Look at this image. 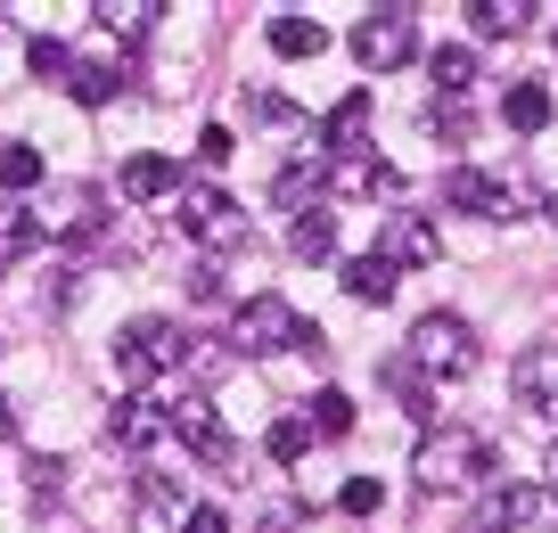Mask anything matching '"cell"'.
<instances>
[{
  "label": "cell",
  "instance_id": "cell-1",
  "mask_svg": "<svg viewBox=\"0 0 558 533\" xmlns=\"http://www.w3.org/2000/svg\"><path fill=\"white\" fill-rule=\"evenodd\" d=\"M230 353H239V362H271V353H329V344H320V328L304 320L296 304H288V295H246L239 312H230Z\"/></svg>",
  "mask_w": 558,
  "mask_h": 533
},
{
  "label": "cell",
  "instance_id": "cell-2",
  "mask_svg": "<svg viewBox=\"0 0 558 533\" xmlns=\"http://www.w3.org/2000/svg\"><path fill=\"white\" fill-rule=\"evenodd\" d=\"M485 476H501V451L485 444V435H469V427H427V444H418V484L427 493H460V484H485Z\"/></svg>",
  "mask_w": 558,
  "mask_h": 533
},
{
  "label": "cell",
  "instance_id": "cell-3",
  "mask_svg": "<svg viewBox=\"0 0 558 533\" xmlns=\"http://www.w3.org/2000/svg\"><path fill=\"white\" fill-rule=\"evenodd\" d=\"M173 222L190 230L197 246H214V255H246V214L230 190H214V181H181L173 190Z\"/></svg>",
  "mask_w": 558,
  "mask_h": 533
},
{
  "label": "cell",
  "instance_id": "cell-4",
  "mask_svg": "<svg viewBox=\"0 0 558 533\" xmlns=\"http://www.w3.org/2000/svg\"><path fill=\"white\" fill-rule=\"evenodd\" d=\"M181 328L157 320V312H140V320L116 328V378L132 386V395H148V378H165V370H181Z\"/></svg>",
  "mask_w": 558,
  "mask_h": 533
},
{
  "label": "cell",
  "instance_id": "cell-5",
  "mask_svg": "<svg viewBox=\"0 0 558 533\" xmlns=\"http://www.w3.org/2000/svg\"><path fill=\"white\" fill-rule=\"evenodd\" d=\"M476 362L485 353H476V328L460 312H418L411 320V370L418 378H469Z\"/></svg>",
  "mask_w": 558,
  "mask_h": 533
},
{
  "label": "cell",
  "instance_id": "cell-6",
  "mask_svg": "<svg viewBox=\"0 0 558 533\" xmlns=\"http://www.w3.org/2000/svg\"><path fill=\"white\" fill-rule=\"evenodd\" d=\"M485 533H558V484H493Z\"/></svg>",
  "mask_w": 558,
  "mask_h": 533
},
{
  "label": "cell",
  "instance_id": "cell-7",
  "mask_svg": "<svg viewBox=\"0 0 558 533\" xmlns=\"http://www.w3.org/2000/svg\"><path fill=\"white\" fill-rule=\"evenodd\" d=\"M411 50H418V17L411 9H369V17L353 25V58H362L369 74H395Z\"/></svg>",
  "mask_w": 558,
  "mask_h": 533
},
{
  "label": "cell",
  "instance_id": "cell-8",
  "mask_svg": "<svg viewBox=\"0 0 558 533\" xmlns=\"http://www.w3.org/2000/svg\"><path fill=\"white\" fill-rule=\"evenodd\" d=\"M165 419H173V435H181L206 468H230V427L214 419V395H206V386H197V395H181V402H165Z\"/></svg>",
  "mask_w": 558,
  "mask_h": 533
},
{
  "label": "cell",
  "instance_id": "cell-9",
  "mask_svg": "<svg viewBox=\"0 0 558 533\" xmlns=\"http://www.w3.org/2000/svg\"><path fill=\"white\" fill-rule=\"evenodd\" d=\"M444 206H452V214H485V222H518V214H525L509 181H493V172H469V165L444 172Z\"/></svg>",
  "mask_w": 558,
  "mask_h": 533
},
{
  "label": "cell",
  "instance_id": "cell-10",
  "mask_svg": "<svg viewBox=\"0 0 558 533\" xmlns=\"http://www.w3.org/2000/svg\"><path fill=\"white\" fill-rule=\"evenodd\" d=\"M378 255L395 263V271H436V263H444V230L427 222V214H386Z\"/></svg>",
  "mask_w": 558,
  "mask_h": 533
},
{
  "label": "cell",
  "instance_id": "cell-11",
  "mask_svg": "<svg viewBox=\"0 0 558 533\" xmlns=\"http://www.w3.org/2000/svg\"><path fill=\"white\" fill-rule=\"evenodd\" d=\"M165 435H173V419H165L157 395H123L116 411H107V444H123V451H157Z\"/></svg>",
  "mask_w": 558,
  "mask_h": 533
},
{
  "label": "cell",
  "instance_id": "cell-12",
  "mask_svg": "<svg viewBox=\"0 0 558 533\" xmlns=\"http://www.w3.org/2000/svg\"><path fill=\"white\" fill-rule=\"evenodd\" d=\"M132 517L148 533H181V517H190V500H181V476H165V468H148L132 493Z\"/></svg>",
  "mask_w": 558,
  "mask_h": 533
},
{
  "label": "cell",
  "instance_id": "cell-13",
  "mask_svg": "<svg viewBox=\"0 0 558 533\" xmlns=\"http://www.w3.org/2000/svg\"><path fill=\"white\" fill-rule=\"evenodd\" d=\"M509 395L525 402V411H542V419H558V344H534L518 370H509Z\"/></svg>",
  "mask_w": 558,
  "mask_h": 533
},
{
  "label": "cell",
  "instance_id": "cell-14",
  "mask_svg": "<svg viewBox=\"0 0 558 533\" xmlns=\"http://www.w3.org/2000/svg\"><path fill=\"white\" fill-rule=\"evenodd\" d=\"M320 148L329 156H362L369 148V90H345V99L320 116Z\"/></svg>",
  "mask_w": 558,
  "mask_h": 533
},
{
  "label": "cell",
  "instance_id": "cell-15",
  "mask_svg": "<svg viewBox=\"0 0 558 533\" xmlns=\"http://www.w3.org/2000/svg\"><path fill=\"white\" fill-rule=\"evenodd\" d=\"M116 190L132 197V206H157V197H173V190H181V165L148 148V156H132V165L116 172Z\"/></svg>",
  "mask_w": 558,
  "mask_h": 533
},
{
  "label": "cell",
  "instance_id": "cell-16",
  "mask_svg": "<svg viewBox=\"0 0 558 533\" xmlns=\"http://www.w3.org/2000/svg\"><path fill=\"white\" fill-rule=\"evenodd\" d=\"M395 288H402V271L378 255V246L345 263V295H353V304H395Z\"/></svg>",
  "mask_w": 558,
  "mask_h": 533
},
{
  "label": "cell",
  "instance_id": "cell-17",
  "mask_svg": "<svg viewBox=\"0 0 558 533\" xmlns=\"http://www.w3.org/2000/svg\"><path fill=\"white\" fill-rule=\"evenodd\" d=\"M345 197H395L402 190V172L395 165H378V156H337V172H329Z\"/></svg>",
  "mask_w": 558,
  "mask_h": 533
},
{
  "label": "cell",
  "instance_id": "cell-18",
  "mask_svg": "<svg viewBox=\"0 0 558 533\" xmlns=\"http://www.w3.org/2000/svg\"><path fill=\"white\" fill-rule=\"evenodd\" d=\"M271 50L279 58H320V50H329V25L304 17V9H279V17H271Z\"/></svg>",
  "mask_w": 558,
  "mask_h": 533
},
{
  "label": "cell",
  "instance_id": "cell-19",
  "mask_svg": "<svg viewBox=\"0 0 558 533\" xmlns=\"http://www.w3.org/2000/svg\"><path fill=\"white\" fill-rule=\"evenodd\" d=\"M157 17H165V0H99V9H90V25L116 34V41H140Z\"/></svg>",
  "mask_w": 558,
  "mask_h": 533
},
{
  "label": "cell",
  "instance_id": "cell-20",
  "mask_svg": "<svg viewBox=\"0 0 558 533\" xmlns=\"http://www.w3.org/2000/svg\"><path fill=\"white\" fill-rule=\"evenodd\" d=\"M525 17H534V0H469V25H476L485 41H518Z\"/></svg>",
  "mask_w": 558,
  "mask_h": 533
},
{
  "label": "cell",
  "instance_id": "cell-21",
  "mask_svg": "<svg viewBox=\"0 0 558 533\" xmlns=\"http://www.w3.org/2000/svg\"><path fill=\"white\" fill-rule=\"evenodd\" d=\"M427 74H436V99H469V83H476V50H469V41H444V50L427 58Z\"/></svg>",
  "mask_w": 558,
  "mask_h": 533
},
{
  "label": "cell",
  "instance_id": "cell-22",
  "mask_svg": "<svg viewBox=\"0 0 558 533\" xmlns=\"http://www.w3.org/2000/svg\"><path fill=\"white\" fill-rule=\"evenodd\" d=\"M288 246H296L304 263H329V255H337V214H329V206H304L296 230H288Z\"/></svg>",
  "mask_w": 558,
  "mask_h": 533
},
{
  "label": "cell",
  "instance_id": "cell-23",
  "mask_svg": "<svg viewBox=\"0 0 558 533\" xmlns=\"http://www.w3.org/2000/svg\"><path fill=\"white\" fill-rule=\"evenodd\" d=\"M66 90H74V99H83V107H107V99H116V90H123V66H107V58H74Z\"/></svg>",
  "mask_w": 558,
  "mask_h": 533
},
{
  "label": "cell",
  "instance_id": "cell-24",
  "mask_svg": "<svg viewBox=\"0 0 558 533\" xmlns=\"http://www.w3.org/2000/svg\"><path fill=\"white\" fill-rule=\"evenodd\" d=\"M263 451H271L279 468H296L304 451H313V427H304V411H279L271 427H263Z\"/></svg>",
  "mask_w": 558,
  "mask_h": 533
},
{
  "label": "cell",
  "instance_id": "cell-25",
  "mask_svg": "<svg viewBox=\"0 0 558 533\" xmlns=\"http://www.w3.org/2000/svg\"><path fill=\"white\" fill-rule=\"evenodd\" d=\"M501 123H509V132H542V123H550V90H542V83H509Z\"/></svg>",
  "mask_w": 558,
  "mask_h": 533
},
{
  "label": "cell",
  "instance_id": "cell-26",
  "mask_svg": "<svg viewBox=\"0 0 558 533\" xmlns=\"http://www.w3.org/2000/svg\"><path fill=\"white\" fill-rule=\"evenodd\" d=\"M41 239H50V230H41V214H25V206H0V263L34 255Z\"/></svg>",
  "mask_w": 558,
  "mask_h": 533
},
{
  "label": "cell",
  "instance_id": "cell-27",
  "mask_svg": "<svg viewBox=\"0 0 558 533\" xmlns=\"http://www.w3.org/2000/svg\"><path fill=\"white\" fill-rule=\"evenodd\" d=\"M304 427H313V435H353V395H337V386H320V395L304 402Z\"/></svg>",
  "mask_w": 558,
  "mask_h": 533
},
{
  "label": "cell",
  "instance_id": "cell-28",
  "mask_svg": "<svg viewBox=\"0 0 558 533\" xmlns=\"http://www.w3.org/2000/svg\"><path fill=\"white\" fill-rule=\"evenodd\" d=\"M0 190H9V197H17V190H41V148L9 140V148H0Z\"/></svg>",
  "mask_w": 558,
  "mask_h": 533
},
{
  "label": "cell",
  "instance_id": "cell-29",
  "mask_svg": "<svg viewBox=\"0 0 558 533\" xmlns=\"http://www.w3.org/2000/svg\"><path fill=\"white\" fill-rule=\"evenodd\" d=\"M25 66H34L41 83H66V74H74V50H66L58 34H34V41H25Z\"/></svg>",
  "mask_w": 558,
  "mask_h": 533
},
{
  "label": "cell",
  "instance_id": "cell-30",
  "mask_svg": "<svg viewBox=\"0 0 558 533\" xmlns=\"http://www.w3.org/2000/svg\"><path fill=\"white\" fill-rule=\"evenodd\" d=\"M320 181H329V172H320V156H313V165H288V172H279V190H271V197L304 214V190H320Z\"/></svg>",
  "mask_w": 558,
  "mask_h": 533
},
{
  "label": "cell",
  "instance_id": "cell-31",
  "mask_svg": "<svg viewBox=\"0 0 558 533\" xmlns=\"http://www.w3.org/2000/svg\"><path fill=\"white\" fill-rule=\"evenodd\" d=\"M378 476H345V493H337V509H345V517H378Z\"/></svg>",
  "mask_w": 558,
  "mask_h": 533
},
{
  "label": "cell",
  "instance_id": "cell-32",
  "mask_svg": "<svg viewBox=\"0 0 558 533\" xmlns=\"http://www.w3.org/2000/svg\"><path fill=\"white\" fill-rule=\"evenodd\" d=\"M197 156H206V165H222V156H239V140H230V123H206V132H197Z\"/></svg>",
  "mask_w": 558,
  "mask_h": 533
},
{
  "label": "cell",
  "instance_id": "cell-33",
  "mask_svg": "<svg viewBox=\"0 0 558 533\" xmlns=\"http://www.w3.org/2000/svg\"><path fill=\"white\" fill-rule=\"evenodd\" d=\"M222 288H230V279L214 271V263H197V271H190V295H197V304H222Z\"/></svg>",
  "mask_w": 558,
  "mask_h": 533
},
{
  "label": "cell",
  "instance_id": "cell-34",
  "mask_svg": "<svg viewBox=\"0 0 558 533\" xmlns=\"http://www.w3.org/2000/svg\"><path fill=\"white\" fill-rule=\"evenodd\" d=\"M436 132H444V140H469V107H460V99H436Z\"/></svg>",
  "mask_w": 558,
  "mask_h": 533
},
{
  "label": "cell",
  "instance_id": "cell-35",
  "mask_svg": "<svg viewBox=\"0 0 558 533\" xmlns=\"http://www.w3.org/2000/svg\"><path fill=\"white\" fill-rule=\"evenodd\" d=\"M181 533H230L222 509H206V500H190V517H181Z\"/></svg>",
  "mask_w": 558,
  "mask_h": 533
},
{
  "label": "cell",
  "instance_id": "cell-36",
  "mask_svg": "<svg viewBox=\"0 0 558 533\" xmlns=\"http://www.w3.org/2000/svg\"><path fill=\"white\" fill-rule=\"evenodd\" d=\"M58 484H66V460H34V493H41V500H50V493H58Z\"/></svg>",
  "mask_w": 558,
  "mask_h": 533
},
{
  "label": "cell",
  "instance_id": "cell-37",
  "mask_svg": "<svg viewBox=\"0 0 558 533\" xmlns=\"http://www.w3.org/2000/svg\"><path fill=\"white\" fill-rule=\"evenodd\" d=\"M9 435H17V411H9V402H0V444H9Z\"/></svg>",
  "mask_w": 558,
  "mask_h": 533
},
{
  "label": "cell",
  "instance_id": "cell-38",
  "mask_svg": "<svg viewBox=\"0 0 558 533\" xmlns=\"http://www.w3.org/2000/svg\"><path fill=\"white\" fill-rule=\"evenodd\" d=\"M542 214H550V222H558V197H550V206H542Z\"/></svg>",
  "mask_w": 558,
  "mask_h": 533
},
{
  "label": "cell",
  "instance_id": "cell-39",
  "mask_svg": "<svg viewBox=\"0 0 558 533\" xmlns=\"http://www.w3.org/2000/svg\"><path fill=\"white\" fill-rule=\"evenodd\" d=\"M550 476H558V444H550Z\"/></svg>",
  "mask_w": 558,
  "mask_h": 533
},
{
  "label": "cell",
  "instance_id": "cell-40",
  "mask_svg": "<svg viewBox=\"0 0 558 533\" xmlns=\"http://www.w3.org/2000/svg\"><path fill=\"white\" fill-rule=\"evenodd\" d=\"M0 25H9V9H0Z\"/></svg>",
  "mask_w": 558,
  "mask_h": 533
}]
</instances>
